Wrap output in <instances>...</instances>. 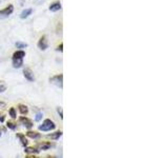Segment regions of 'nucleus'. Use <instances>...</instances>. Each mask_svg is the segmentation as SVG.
Listing matches in <instances>:
<instances>
[{
	"label": "nucleus",
	"mask_w": 168,
	"mask_h": 158,
	"mask_svg": "<svg viewBox=\"0 0 168 158\" xmlns=\"http://www.w3.org/2000/svg\"><path fill=\"white\" fill-rule=\"evenodd\" d=\"M55 128H56V125L52 120H49V119H45V120L43 121V123H42L41 125H39V130L44 131V132L51 131V130H54Z\"/></svg>",
	"instance_id": "nucleus-1"
},
{
	"label": "nucleus",
	"mask_w": 168,
	"mask_h": 158,
	"mask_svg": "<svg viewBox=\"0 0 168 158\" xmlns=\"http://www.w3.org/2000/svg\"><path fill=\"white\" fill-rule=\"evenodd\" d=\"M14 11V7L12 4H10L9 7H7L5 9L1 10L0 11V18H4V17H9Z\"/></svg>",
	"instance_id": "nucleus-2"
},
{
	"label": "nucleus",
	"mask_w": 168,
	"mask_h": 158,
	"mask_svg": "<svg viewBox=\"0 0 168 158\" xmlns=\"http://www.w3.org/2000/svg\"><path fill=\"white\" fill-rule=\"evenodd\" d=\"M62 79H63V76L60 74V75H56V76H54V77H52L51 79H49V81H51L52 83L57 85L58 87L62 88Z\"/></svg>",
	"instance_id": "nucleus-3"
},
{
	"label": "nucleus",
	"mask_w": 168,
	"mask_h": 158,
	"mask_svg": "<svg viewBox=\"0 0 168 158\" xmlns=\"http://www.w3.org/2000/svg\"><path fill=\"white\" fill-rule=\"evenodd\" d=\"M38 47H39L40 50H46L49 45H47V40H46V37L43 36V37L40 38L39 42H38Z\"/></svg>",
	"instance_id": "nucleus-4"
},
{
	"label": "nucleus",
	"mask_w": 168,
	"mask_h": 158,
	"mask_svg": "<svg viewBox=\"0 0 168 158\" xmlns=\"http://www.w3.org/2000/svg\"><path fill=\"white\" fill-rule=\"evenodd\" d=\"M20 122L22 123L25 128H27V129H31V128L33 127V122H32V120H29V118L24 117V116L20 117Z\"/></svg>",
	"instance_id": "nucleus-5"
},
{
	"label": "nucleus",
	"mask_w": 168,
	"mask_h": 158,
	"mask_svg": "<svg viewBox=\"0 0 168 158\" xmlns=\"http://www.w3.org/2000/svg\"><path fill=\"white\" fill-rule=\"evenodd\" d=\"M23 74H24V77L27 78L29 81H34V80H35V77H34V74H33V72H32L31 69H24Z\"/></svg>",
	"instance_id": "nucleus-6"
},
{
	"label": "nucleus",
	"mask_w": 168,
	"mask_h": 158,
	"mask_svg": "<svg viewBox=\"0 0 168 158\" xmlns=\"http://www.w3.org/2000/svg\"><path fill=\"white\" fill-rule=\"evenodd\" d=\"M25 56V53L23 51H17L14 53L13 59H18V60H23V57Z\"/></svg>",
	"instance_id": "nucleus-7"
},
{
	"label": "nucleus",
	"mask_w": 168,
	"mask_h": 158,
	"mask_svg": "<svg viewBox=\"0 0 168 158\" xmlns=\"http://www.w3.org/2000/svg\"><path fill=\"white\" fill-rule=\"evenodd\" d=\"M61 9V3L60 2H54L53 4H51L49 7V11L51 12H57Z\"/></svg>",
	"instance_id": "nucleus-8"
},
{
	"label": "nucleus",
	"mask_w": 168,
	"mask_h": 158,
	"mask_svg": "<svg viewBox=\"0 0 168 158\" xmlns=\"http://www.w3.org/2000/svg\"><path fill=\"white\" fill-rule=\"evenodd\" d=\"M51 147H53V145L49 143V142H43V143L38 145V149H40V150H47V149H49Z\"/></svg>",
	"instance_id": "nucleus-9"
},
{
	"label": "nucleus",
	"mask_w": 168,
	"mask_h": 158,
	"mask_svg": "<svg viewBox=\"0 0 168 158\" xmlns=\"http://www.w3.org/2000/svg\"><path fill=\"white\" fill-rule=\"evenodd\" d=\"M32 12H33V10H32V9H27V10H24V11H23L22 13H21L20 17L22 18V19H24V18H27V17H29V16L32 14Z\"/></svg>",
	"instance_id": "nucleus-10"
},
{
	"label": "nucleus",
	"mask_w": 168,
	"mask_h": 158,
	"mask_svg": "<svg viewBox=\"0 0 168 158\" xmlns=\"http://www.w3.org/2000/svg\"><path fill=\"white\" fill-rule=\"evenodd\" d=\"M18 109H19V112L22 115H27V112H29V110H27V107L24 105H19V107H18Z\"/></svg>",
	"instance_id": "nucleus-11"
},
{
	"label": "nucleus",
	"mask_w": 168,
	"mask_h": 158,
	"mask_svg": "<svg viewBox=\"0 0 168 158\" xmlns=\"http://www.w3.org/2000/svg\"><path fill=\"white\" fill-rule=\"evenodd\" d=\"M27 135L29 136V137H31V138H34V139H37V138L40 137V134L39 133H37V132H32V131L27 132Z\"/></svg>",
	"instance_id": "nucleus-12"
},
{
	"label": "nucleus",
	"mask_w": 168,
	"mask_h": 158,
	"mask_svg": "<svg viewBox=\"0 0 168 158\" xmlns=\"http://www.w3.org/2000/svg\"><path fill=\"white\" fill-rule=\"evenodd\" d=\"M23 60H18V59H13V65L14 68H20L22 65Z\"/></svg>",
	"instance_id": "nucleus-13"
},
{
	"label": "nucleus",
	"mask_w": 168,
	"mask_h": 158,
	"mask_svg": "<svg viewBox=\"0 0 168 158\" xmlns=\"http://www.w3.org/2000/svg\"><path fill=\"white\" fill-rule=\"evenodd\" d=\"M62 135V132H56L55 134H51V135H49L47 137H49V138H52V139H58V138L60 137V136Z\"/></svg>",
	"instance_id": "nucleus-14"
},
{
	"label": "nucleus",
	"mask_w": 168,
	"mask_h": 158,
	"mask_svg": "<svg viewBox=\"0 0 168 158\" xmlns=\"http://www.w3.org/2000/svg\"><path fill=\"white\" fill-rule=\"evenodd\" d=\"M17 137H19L20 139H21V142H22L23 145H27V140L25 139L24 135H22V134H17Z\"/></svg>",
	"instance_id": "nucleus-15"
},
{
	"label": "nucleus",
	"mask_w": 168,
	"mask_h": 158,
	"mask_svg": "<svg viewBox=\"0 0 168 158\" xmlns=\"http://www.w3.org/2000/svg\"><path fill=\"white\" fill-rule=\"evenodd\" d=\"M24 151L27 152V153H38V152H39V150L35 149V148H27Z\"/></svg>",
	"instance_id": "nucleus-16"
},
{
	"label": "nucleus",
	"mask_w": 168,
	"mask_h": 158,
	"mask_svg": "<svg viewBox=\"0 0 168 158\" xmlns=\"http://www.w3.org/2000/svg\"><path fill=\"white\" fill-rule=\"evenodd\" d=\"M10 115H11L12 118L17 117V116H16V112H15V109H14V108H11V110H10Z\"/></svg>",
	"instance_id": "nucleus-17"
},
{
	"label": "nucleus",
	"mask_w": 168,
	"mask_h": 158,
	"mask_svg": "<svg viewBox=\"0 0 168 158\" xmlns=\"http://www.w3.org/2000/svg\"><path fill=\"white\" fill-rule=\"evenodd\" d=\"M7 128H10V129H12V130H15V129H16L15 123H14V122H11V121H9V122L7 123Z\"/></svg>",
	"instance_id": "nucleus-18"
},
{
	"label": "nucleus",
	"mask_w": 168,
	"mask_h": 158,
	"mask_svg": "<svg viewBox=\"0 0 168 158\" xmlns=\"http://www.w3.org/2000/svg\"><path fill=\"white\" fill-rule=\"evenodd\" d=\"M16 45H17V47H19V49L27 47V45H25V43H20V42H17V43H16Z\"/></svg>",
	"instance_id": "nucleus-19"
},
{
	"label": "nucleus",
	"mask_w": 168,
	"mask_h": 158,
	"mask_svg": "<svg viewBox=\"0 0 168 158\" xmlns=\"http://www.w3.org/2000/svg\"><path fill=\"white\" fill-rule=\"evenodd\" d=\"M41 117H42V114L41 113H37V115H36V120L39 121L40 119H41Z\"/></svg>",
	"instance_id": "nucleus-20"
},
{
	"label": "nucleus",
	"mask_w": 168,
	"mask_h": 158,
	"mask_svg": "<svg viewBox=\"0 0 168 158\" xmlns=\"http://www.w3.org/2000/svg\"><path fill=\"white\" fill-rule=\"evenodd\" d=\"M5 85H0V92H4L5 91Z\"/></svg>",
	"instance_id": "nucleus-21"
},
{
	"label": "nucleus",
	"mask_w": 168,
	"mask_h": 158,
	"mask_svg": "<svg viewBox=\"0 0 168 158\" xmlns=\"http://www.w3.org/2000/svg\"><path fill=\"white\" fill-rule=\"evenodd\" d=\"M4 121V116L0 115V122H3Z\"/></svg>",
	"instance_id": "nucleus-22"
},
{
	"label": "nucleus",
	"mask_w": 168,
	"mask_h": 158,
	"mask_svg": "<svg viewBox=\"0 0 168 158\" xmlns=\"http://www.w3.org/2000/svg\"><path fill=\"white\" fill-rule=\"evenodd\" d=\"M58 112L60 113V117L63 118V116H62V110H61V109H58Z\"/></svg>",
	"instance_id": "nucleus-23"
},
{
	"label": "nucleus",
	"mask_w": 168,
	"mask_h": 158,
	"mask_svg": "<svg viewBox=\"0 0 168 158\" xmlns=\"http://www.w3.org/2000/svg\"><path fill=\"white\" fill-rule=\"evenodd\" d=\"M25 158H37V157H35V156H27Z\"/></svg>",
	"instance_id": "nucleus-24"
},
{
	"label": "nucleus",
	"mask_w": 168,
	"mask_h": 158,
	"mask_svg": "<svg viewBox=\"0 0 168 158\" xmlns=\"http://www.w3.org/2000/svg\"><path fill=\"white\" fill-rule=\"evenodd\" d=\"M59 50H60V51H62V45H60V47H58V51H59Z\"/></svg>",
	"instance_id": "nucleus-25"
},
{
	"label": "nucleus",
	"mask_w": 168,
	"mask_h": 158,
	"mask_svg": "<svg viewBox=\"0 0 168 158\" xmlns=\"http://www.w3.org/2000/svg\"><path fill=\"white\" fill-rule=\"evenodd\" d=\"M47 158H55V157H53V156H49Z\"/></svg>",
	"instance_id": "nucleus-26"
},
{
	"label": "nucleus",
	"mask_w": 168,
	"mask_h": 158,
	"mask_svg": "<svg viewBox=\"0 0 168 158\" xmlns=\"http://www.w3.org/2000/svg\"><path fill=\"white\" fill-rule=\"evenodd\" d=\"M0 136H1V130H0Z\"/></svg>",
	"instance_id": "nucleus-27"
}]
</instances>
